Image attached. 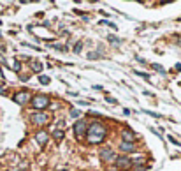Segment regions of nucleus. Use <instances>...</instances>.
<instances>
[{
    "label": "nucleus",
    "instance_id": "393cba45",
    "mask_svg": "<svg viewBox=\"0 0 181 171\" xmlns=\"http://www.w3.org/2000/svg\"><path fill=\"white\" fill-rule=\"evenodd\" d=\"M169 141H171V143H174V145H179V141H178L176 138H172V136H169Z\"/></svg>",
    "mask_w": 181,
    "mask_h": 171
},
{
    "label": "nucleus",
    "instance_id": "6ab92c4d",
    "mask_svg": "<svg viewBox=\"0 0 181 171\" xmlns=\"http://www.w3.org/2000/svg\"><path fill=\"white\" fill-rule=\"evenodd\" d=\"M86 58H88V60H97V58H100V55L95 53V51H90V53L86 55Z\"/></svg>",
    "mask_w": 181,
    "mask_h": 171
},
{
    "label": "nucleus",
    "instance_id": "f03ea898",
    "mask_svg": "<svg viewBox=\"0 0 181 171\" xmlns=\"http://www.w3.org/2000/svg\"><path fill=\"white\" fill-rule=\"evenodd\" d=\"M30 102H32V108L37 109V111H44L46 108H49V106H51V99H49L48 95H44V94L34 95Z\"/></svg>",
    "mask_w": 181,
    "mask_h": 171
},
{
    "label": "nucleus",
    "instance_id": "c85d7f7f",
    "mask_svg": "<svg viewBox=\"0 0 181 171\" xmlns=\"http://www.w3.org/2000/svg\"><path fill=\"white\" fill-rule=\"evenodd\" d=\"M174 69H176V71H179V72H181V63H176V67H174Z\"/></svg>",
    "mask_w": 181,
    "mask_h": 171
},
{
    "label": "nucleus",
    "instance_id": "2eb2a0df",
    "mask_svg": "<svg viewBox=\"0 0 181 171\" xmlns=\"http://www.w3.org/2000/svg\"><path fill=\"white\" fill-rule=\"evenodd\" d=\"M9 63H11L9 67L13 69V71H16V72H19V71H21V65H19V62H18V60H13V62H9Z\"/></svg>",
    "mask_w": 181,
    "mask_h": 171
},
{
    "label": "nucleus",
    "instance_id": "7ed1b4c3",
    "mask_svg": "<svg viewBox=\"0 0 181 171\" xmlns=\"http://www.w3.org/2000/svg\"><path fill=\"white\" fill-rule=\"evenodd\" d=\"M72 129H74V136L77 140H84V138H86V131H88V122H84L79 118V120L74 124Z\"/></svg>",
    "mask_w": 181,
    "mask_h": 171
},
{
    "label": "nucleus",
    "instance_id": "1a4fd4ad",
    "mask_svg": "<svg viewBox=\"0 0 181 171\" xmlns=\"http://www.w3.org/2000/svg\"><path fill=\"white\" fill-rule=\"evenodd\" d=\"M35 140H37V143H39V146H46V143H48V140H49L48 131H39L35 134Z\"/></svg>",
    "mask_w": 181,
    "mask_h": 171
},
{
    "label": "nucleus",
    "instance_id": "c756f323",
    "mask_svg": "<svg viewBox=\"0 0 181 171\" xmlns=\"http://www.w3.org/2000/svg\"><path fill=\"white\" fill-rule=\"evenodd\" d=\"M58 171H67V169H58Z\"/></svg>",
    "mask_w": 181,
    "mask_h": 171
},
{
    "label": "nucleus",
    "instance_id": "f257e3e1",
    "mask_svg": "<svg viewBox=\"0 0 181 171\" xmlns=\"http://www.w3.org/2000/svg\"><path fill=\"white\" fill-rule=\"evenodd\" d=\"M106 138H107V129H106V125H102L100 122H92L88 125L86 141L90 145H100Z\"/></svg>",
    "mask_w": 181,
    "mask_h": 171
},
{
    "label": "nucleus",
    "instance_id": "aec40b11",
    "mask_svg": "<svg viewBox=\"0 0 181 171\" xmlns=\"http://www.w3.org/2000/svg\"><path fill=\"white\" fill-rule=\"evenodd\" d=\"M39 81H40V85H49L51 78L49 76H39Z\"/></svg>",
    "mask_w": 181,
    "mask_h": 171
},
{
    "label": "nucleus",
    "instance_id": "cd10ccee",
    "mask_svg": "<svg viewBox=\"0 0 181 171\" xmlns=\"http://www.w3.org/2000/svg\"><path fill=\"white\" fill-rule=\"evenodd\" d=\"M4 92V81H0V94Z\"/></svg>",
    "mask_w": 181,
    "mask_h": 171
},
{
    "label": "nucleus",
    "instance_id": "f3484780",
    "mask_svg": "<svg viewBox=\"0 0 181 171\" xmlns=\"http://www.w3.org/2000/svg\"><path fill=\"white\" fill-rule=\"evenodd\" d=\"M134 74H137V76H141V78H144L146 81H151V76L148 74V72H141V71H134Z\"/></svg>",
    "mask_w": 181,
    "mask_h": 171
},
{
    "label": "nucleus",
    "instance_id": "423d86ee",
    "mask_svg": "<svg viewBox=\"0 0 181 171\" xmlns=\"http://www.w3.org/2000/svg\"><path fill=\"white\" fill-rule=\"evenodd\" d=\"M13 101L14 102H18V104H21V106H25L27 102L32 101V95H30V92H16V94L13 95Z\"/></svg>",
    "mask_w": 181,
    "mask_h": 171
},
{
    "label": "nucleus",
    "instance_id": "4be33fe9",
    "mask_svg": "<svg viewBox=\"0 0 181 171\" xmlns=\"http://www.w3.org/2000/svg\"><path fill=\"white\" fill-rule=\"evenodd\" d=\"M144 113H146V115H150V117H153V118H162V115H160V113H155V111H148V109H144Z\"/></svg>",
    "mask_w": 181,
    "mask_h": 171
},
{
    "label": "nucleus",
    "instance_id": "20e7f679",
    "mask_svg": "<svg viewBox=\"0 0 181 171\" xmlns=\"http://www.w3.org/2000/svg\"><path fill=\"white\" fill-rule=\"evenodd\" d=\"M30 122L32 124H35V125H46V124L49 122V115L44 113V111H35L30 117Z\"/></svg>",
    "mask_w": 181,
    "mask_h": 171
},
{
    "label": "nucleus",
    "instance_id": "0eeeda50",
    "mask_svg": "<svg viewBox=\"0 0 181 171\" xmlns=\"http://www.w3.org/2000/svg\"><path fill=\"white\" fill-rule=\"evenodd\" d=\"M116 157H118V155L114 153V150H111V148H102V150H100V159H102V162H107V164H109V162H114Z\"/></svg>",
    "mask_w": 181,
    "mask_h": 171
},
{
    "label": "nucleus",
    "instance_id": "4468645a",
    "mask_svg": "<svg viewBox=\"0 0 181 171\" xmlns=\"http://www.w3.org/2000/svg\"><path fill=\"white\" fill-rule=\"evenodd\" d=\"M107 39H109V42H113V44H116V46L121 44V39H118L114 34H109V36H107Z\"/></svg>",
    "mask_w": 181,
    "mask_h": 171
},
{
    "label": "nucleus",
    "instance_id": "39448f33",
    "mask_svg": "<svg viewBox=\"0 0 181 171\" xmlns=\"http://www.w3.org/2000/svg\"><path fill=\"white\" fill-rule=\"evenodd\" d=\"M116 169H130V168L134 166V162L130 157H125V155H121V157H116Z\"/></svg>",
    "mask_w": 181,
    "mask_h": 171
},
{
    "label": "nucleus",
    "instance_id": "6e6552de",
    "mask_svg": "<svg viewBox=\"0 0 181 171\" xmlns=\"http://www.w3.org/2000/svg\"><path fill=\"white\" fill-rule=\"evenodd\" d=\"M121 138H123L125 143H136L137 140V134L132 131V129H128V127H125L123 131H121Z\"/></svg>",
    "mask_w": 181,
    "mask_h": 171
},
{
    "label": "nucleus",
    "instance_id": "ddd939ff",
    "mask_svg": "<svg viewBox=\"0 0 181 171\" xmlns=\"http://www.w3.org/2000/svg\"><path fill=\"white\" fill-rule=\"evenodd\" d=\"M53 136L56 141H62L63 136H65V131H63V129H56V131H53Z\"/></svg>",
    "mask_w": 181,
    "mask_h": 171
},
{
    "label": "nucleus",
    "instance_id": "f8f14e48",
    "mask_svg": "<svg viewBox=\"0 0 181 171\" xmlns=\"http://www.w3.org/2000/svg\"><path fill=\"white\" fill-rule=\"evenodd\" d=\"M132 168L136 171H146V169H150V164H146V162H136Z\"/></svg>",
    "mask_w": 181,
    "mask_h": 171
},
{
    "label": "nucleus",
    "instance_id": "5701e85b",
    "mask_svg": "<svg viewBox=\"0 0 181 171\" xmlns=\"http://www.w3.org/2000/svg\"><path fill=\"white\" fill-rule=\"evenodd\" d=\"M100 25H109L111 28H114V30H116V25H114L113 21H109V19H102V21H100Z\"/></svg>",
    "mask_w": 181,
    "mask_h": 171
},
{
    "label": "nucleus",
    "instance_id": "bb28decb",
    "mask_svg": "<svg viewBox=\"0 0 181 171\" xmlns=\"http://www.w3.org/2000/svg\"><path fill=\"white\" fill-rule=\"evenodd\" d=\"M69 95H71V97H77L79 94H77V92H69Z\"/></svg>",
    "mask_w": 181,
    "mask_h": 171
},
{
    "label": "nucleus",
    "instance_id": "412c9836",
    "mask_svg": "<svg viewBox=\"0 0 181 171\" xmlns=\"http://www.w3.org/2000/svg\"><path fill=\"white\" fill-rule=\"evenodd\" d=\"M81 50H83V42L77 41V42L74 44V53H81Z\"/></svg>",
    "mask_w": 181,
    "mask_h": 171
},
{
    "label": "nucleus",
    "instance_id": "a878e982",
    "mask_svg": "<svg viewBox=\"0 0 181 171\" xmlns=\"http://www.w3.org/2000/svg\"><path fill=\"white\" fill-rule=\"evenodd\" d=\"M106 101H107V102H113V104H116V99H113V97H109V95L106 97Z\"/></svg>",
    "mask_w": 181,
    "mask_h": 171
},
{
    "label": "nucleus",
    "instance_id": "dca6fc26",
    "mask_svg": "<svg viewBox=\"0 0 181 171\" xmlns=\"http://www.w3.org/2000/svg\"><path fill=\"white\" fill-rule=\"evenodd\" d=\"M151 67H153L157 72H160V74H163V76H165V69H163L160 63H151Z\"/></svg>",
    "mask_w": 181,
    "mask_h": 171
},
{
    "label": "nucleus",
    "instance_id": "a211bd4d",
    "mask_svg": "<svg viewBox=\"0 0 181 171\" xmlns=\"http://www.w3.org/2000/svg\"><path fill=\"white\" fill-rule=\"evenodd\" d=\"M53 50H58V51H69V46H63V44H51Z\"/></svg>",
    "mask_w": 181,
    "mask_h": 171
},
{
    "label": "nucleus",
    "instance_id": "9d476101",
    "mask_svg": "<svg viewBox=\"0 0 181 171\" xmlns=\"http://www.w3.org/2000/svg\"><path fill=\"white\" fill-rule=\"evenodd\" d=\"M120 150H121V152H127V153H132V152H136V146H134V143H125V141H121V143H120Z\"/></svg>",
    "mask_w": 181,
    "mask_h": 171
},
{
    "label": "nucleus",
    "instance_id": "b1692460",
    "mask_svg": "<svg viewBox=\"0 0 181 171\" xmlns=\"http://www.w3.org/2000/svg\"><path fill=\"white\" fill-rule=\"evenodd\" d=\"M79 115H81L79 109H71V117H72V118H77Z\"/></svg>",
    "mask_w": 181,
    "mask_h": 171
},
{
    "label": "nucleus",
    "instance_id": "9b49d317",
    "mask_svg": "<svg viewBox=\"0 0 181 171\" xmlns=\"http://www.w3.org/2000/svg\"><path fill=\"white\" fill-rule=\"evenodd\" d=\"M30 69L34 72H40L42 69H44V65H42L40 62H37V60H32V62H30Z\"/></svg>",
    "mask_w": 181,
    "mask_h": 171
}]
</instances>
